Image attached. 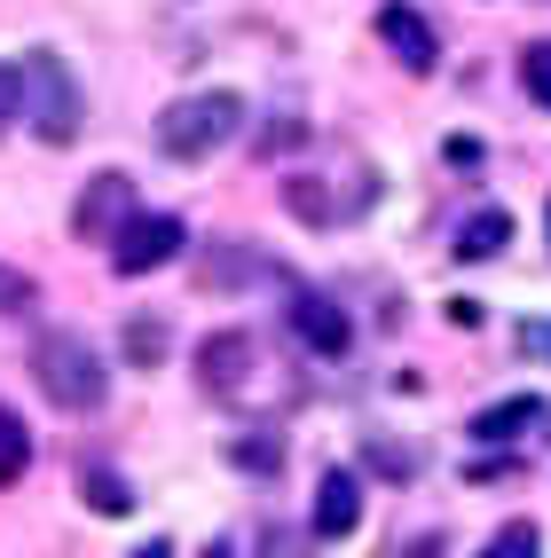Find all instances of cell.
I'll use <instances>...</instances> for the list:
<instances>
[{"mask_svg": "<svg viewBox=\"0 0 551 558\" xmlns=\"http://www.w3.org/2000/svg\"><path fill=\"white\" fill-rule=\"evenodd\" d=\"M24 119H32L40 142H56V150L80 134V80H71V63L56 48H32L24 56Z\"/></svg>", "mask_w": 551, "mask_h": 558, "instance_id": "cell-3", "label": "cell"}, {"mask_svg": "<svg viewBox=\"0 0 551 558\" xmlns=\"http://www.w3.org/2000/svg\"><path fill=\"white\" fill-rule=\"evenodd\" d=\"M237 464H244V472H276L284 449H276V440H237Z\"/></svg>", "mask_w": 551, "mask_h": 558, "instance_id": "cell-19", "label": "cell"}, {"mask_svg": "<svg viewBox=\"0 0 551 558\" xmlns=\"http://www.w3.org/2000/svg\"><path fill=\"white\" fill-rule=\"evenodd\" d=\"M520 80H528V95L551 110V40H536V48L520 56Z\"/></svg>", "mask_w": 551, "mask_h": 558, "instance_id": "cell-17", "label": "cell"}, {"mask_svg": "<svg viewBox=\"0 0 551 558\" xmlns=\"http://www.w3.org/2000/svg\"><path fill=\"white\" fill-rule=\"evenodd\" d=\"M181 236H190V229H181L173 213H134L119 229V244H110V268H119V276H151V268H166V259L181 252Z\"/></svg>", "mask_w": 551, "mask_h": 558, "instance_id": "cell-6", "label": "cell"}, {"mask_svg": "<svg viewBox=\"0 0 551 558\" xmlns=\"http://www.w3.org/2000/svg\"><path fill=\"white\" fill-rule=\"evenodd\" d=\"M32 378H40V393L56 409H71V417H95V409L110 401L103 354L87 339H71V330H40V347H32Z\"/></svg>", "mask_w": 551, "mask_h": 558, "instance_id": "cell-2", "label": "cell"}, {"mask_svg": "<svg viewBox=\"0 0 551 558\" xmlns=\"http://www.w3.org/2000/svg\"><path fill=\"white\" fill-rule=\"evenodd\" d=\"M244 378H252V339L244 330H213L197 347V386L229 401V393H244Z\"/></svg>", "mask_w": 551, "mask_h": 558, "instance_id": "cell-7", "label": "cell"}, {"mask_svg": "<svg viewBox=\"0 0 551 558\" xmlns=\"http://www.w3.org/2000/svg\"><path fill=\"white\" fill-rule=\"evenodd\" d=\"M284 205L300 213L308 229H331V220H339V205H331V190H323V181H291V190H284Z\"/></svg>", "mask_w": 551, "mask_h": 558, "instance_id": "cell-16", "label": "cell"}, {"mask_svg": "<svg viewBox=\"0 0 551 558\" xmlns=\"http://www.w3.org/2000/svg\"><path fill=\"white\" fill-rule=\"evenodd\" d=\"M16 110H24V63H0V134L16 126Z\"/></svg>", "mask_w": 551, "mask_h": 558, "instance_id": "cell-18", "label": "cell"}, {"mask_svg": "<svg viewBox=\"0 0 551 558\" xmlns=\"http://www.w3.org/2000/svg\"><path fill=\"white\" fill-rule=\"evenodd\" d=\"M379 40L402 56V71H433V56H441V40H433V24L410 9V0H386L379 9Z\"/></svg>", "mask_w": 551, "mask_h": 558, "instance_id": "cell-8", "label": "cell"}, {"mask_svg": "<svg viewBox=\"0 0 551 558\" xmlns=\"http://www.w3.org/2000/svg\"><path fill=\"white\" fill-rule=\"evenodd\" d=\"M410 558H441V543H433V535H426V543H418V550H410Z\"/></svg>", "mask_w": 551, "mask_h": 558, "instance_id": "cell-22", "label": "cell"}, {"mask_svg": "<svg viewBox=\"0 0 551 558\" xmlns=\"http://www.w3.org/2000/svg\"><path fill=\"white\" fill-rule=\"evenodd\" d=\"M24 464H32V433H24V417L9 401H0V488H16L24 480Z\"/></svg>", "mask_w": 551, "mask_h": 558, "instance_id": "cell-14", "label": "cell"}, {"mask_svg": "<svg viewBox=\"0 0 551 558\" xmlns=\"http://www.w3.org/2000/svg\"><path fill=\"white\" fill-rule=\"evenodd\" d=\"M119 339H127V362H134V369H158L166 347H173V330H166V315H127Z\"/></svg>", "mask_w": 551, "mask_h": 558, "instance_id": "cell-12", "label": "cell"}, {"mask_svg": "<svg viewBox=\"0 0 551 558\" xmlns=\"http://www.w3.org/2000/svg\"><path fill=\"white\" fill-rule=\"evenodd\" d=\"M472 558H543V535L528 527V519H512V527H496L481 550H472Z\"/></svg>", "mask_w": 551, "mask_h": 558, "instance_id": "cell-15", "label": "cell"}, {"mask_svg": "<svg viewBox=\"0 0 551 558\" xmlns=\"http://www.w3.org/2000/svg\"><path fill=\"white\" fill-rule=\"evenodd\" d=\"M504 244H512V213H496V205H481L457 229V259H496Z\"/></svg>", "mask_w": 551, "mask_h": 558, "instance_id": "cell-11", "label": "cell"}, {"mask_svg": "<svg viewBox=\"0 0 551 558\" xmlns=\"http://www.w3.org/2000/svg\"><path fill=\"white\" fill-rule=\"evenodd\" d=\"M134 558H173V543H166V535H151V543H142Z\"/></svg>", "mask_w": 551, "mask_h": 558, "instance_id": "cell-21", "label": "cell"}, {"mask_svg": "<svg viewBox=\"0 0 551 558\" xmlns=\"http://www.w3.org/2000/svg\"><path fill=\"white\" fill-rule=\"evenodd\" d=\"M528 425H543V401L536 393H512V401H496V409L472 417V440H481V449H504V440H520Z\"/></svg>", "mask_w": 551, "mask_h": 558, "instance_id": "cell-10", "label": "cell"}, {"mask_svg": "<svg viewBox=\"0 0 551 558\" xmlns=\"http://www.w3.org/2000/svg\"><path fill=\"white\" fill-rule=\"evenodd\" d=\"M80 496H87V511H103V519H127V511H134V488H127L110 464H87V472H80Z\"/></svg>", "mask_w": 551, "mask_h": 558, "instance_id": "cell-13", "label": "cell"}, {"mask_svg": "<svg viewBox=\"0 0 551 558\" xmlns=\"http://www.w3.org/2000/svg\"><path fill=\"white\" fill-rule=\"evenodd\" d=\"M520 354H536V362H551V323H520Z\"/></svg>", "mask_w": 551, "mask_h": 558, "instance_id": "cell-20", "label": "cell"}, {"mask_svg": "<svg viewBox=\"0 0 551 558\" xmlns=\"http://www.w3.org/2000/svg\"><path fill=\"white\" fill-rule=\"evenodd\" d=\"M237 126H244V102L229 87H197V95H181V102L158 110V150L181 158V166H197L213 150H229Z\"/></svg>", "mask_w": 551, "mask_h": 558, "instance_id": "cell-1", "label": "cell"}, {"mask_svg": "<svg viewBox=\"0 0 551 558\" xmlns=\"http://www.w3.org/2000/svg\"><path fill=\"white\" fill-rule=\"evenodd\" d=\"M355 519H362V480L331 464V472L315 480V535L339 543V535H355Z\"/></svg>", "mask_w": 551, "mask_h": 558, "instance_id": "cell-9", "label": "cell"}, {"mask_svg": "<svg viewBox=\"0 0 551 558\" xmlns=\"http://www.w3.org/2000/svg\"><path fill=\"white\" fill-rule=\"evenodd\" d=\"M284 315H291V339H300L308 354H323V362H339V354L355 347V323H347V307L331 300V291H308V283H300Z\"/></svg>", "mask_w": 551, "mask_h": 558, "instance_id": "cell-5", "label": "cell"}, {"mask_svg": "<svg viewBox=\"0 0 551 558\" xmlns=\"http://www.w3.org/2000/svg\"><path fill=\"white\" fill-rule=\"evenodd\" d=\"M134 213H142L134 205V181L127 173H95L80 190V205H71V236H80V244H119V229Z\"/></svg>", "mask_w": 551, "mask_h": 558, "instance_id": "cell-4", "label": "cell"}]
</instances>
